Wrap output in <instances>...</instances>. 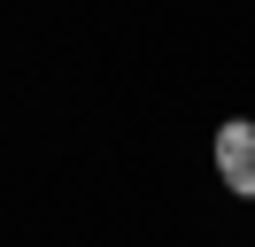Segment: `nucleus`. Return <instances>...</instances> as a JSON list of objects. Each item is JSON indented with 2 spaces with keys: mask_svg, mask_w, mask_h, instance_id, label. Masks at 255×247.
<instances>
[{
  "mask_svg": "<svg viewBox=\"0 0 255 247\" xmlns=\"http://www.w3.org/2000/svg\"><path fill=\"white\" fill-rule=\"evenodd\" d=\"M217 178L232 185L240 201H255V124H248V116H232V124L217 131Z\"/></svg>",
  "mask_w": 255,
  "mask_h": 247,
  "instance_id": "obj_1",
  "label": "nucleus"
}]
</instances>
